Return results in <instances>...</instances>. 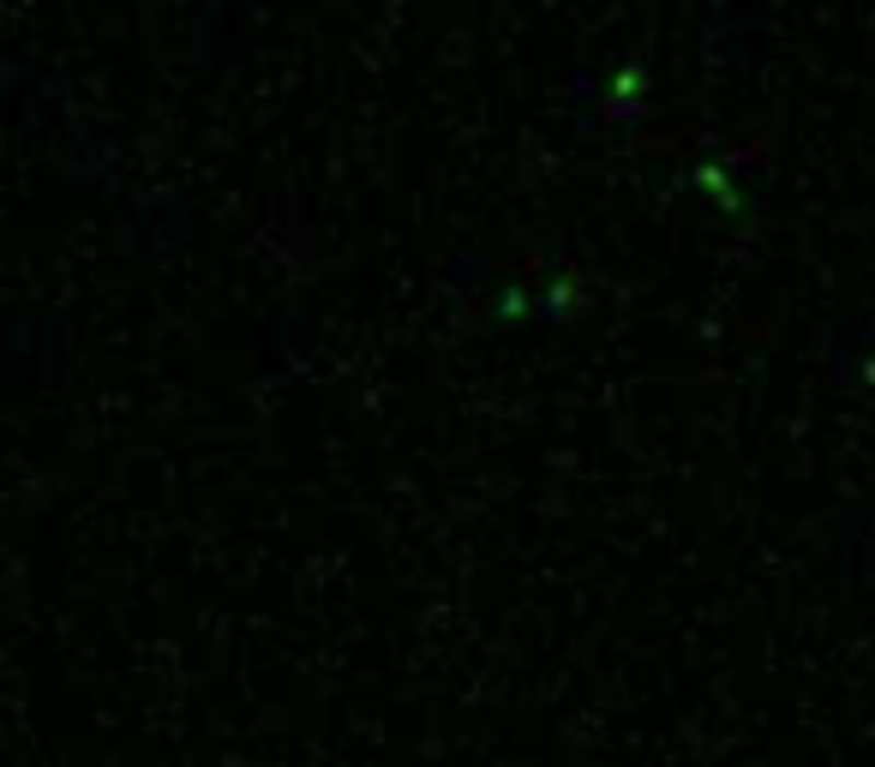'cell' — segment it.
<instances>
[{
  "instance_id": "obj_1",
  "label": "cell",
  "mask_w": 875,
  "mask_h": 767,
  "mask_svg": "<svg viewBox=\"0 0 875 767\" xmlns=\"http://www.w3.org/2000/svg\"><path fill=\"white\" fill-rule=\"evenodd\" d=\"M696 181L708 186V198H714V205H726V210H737V186H732V174H720L714 162H702V168H696Z\"/></svg>"
}]
</instances>
